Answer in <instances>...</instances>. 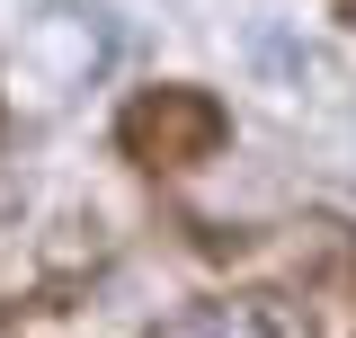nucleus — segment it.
Wrapping results in <instances>:
<instances>
[{"label":"nucleus","mask_w":356,"mask_h":338,"mask_svg":"<svg viewBox=\"0 0 356 338\" xmlns=\"http://www.w3.org/2000/svg\"><path fill=\"white\" fill-rule=\"evenodd\" d=\"M222 134H232L222 98L214 89H187V81L134 89V107L116 116V143H125V161H143V169H196V161L222 152Z\"/></svg>","instance_id":"obj_1"},{"label":"nucleus","mask_w":356,"mask_h":338,"mask_svg":"<svg viewBox=\"0 0 356 338\" xmlns=\"http://www.w3.org/2000/svg\"><path fill=\"white\" fill-rule=\"evenodd\" d=\"M107 63V27L98 9H44L18 27V54H9V81L27 89L36 107H63L72 89H89V72Z\"/></svg>","instance_id":"obj_2"},{"label":"nucleus","mask_w":356,"mask_h":338,"mask_svg":"<svg viewBox=\"0 0 356 338\" xmlns=\"http://www.w3.org/2000/svg\"><path fill=\"white\" fill-rule=\"evenodd\" d=\"M152 338H276V321H267L259 303H187Z\"/></svg>","instance_id":"obj_3"}]
</instances>
